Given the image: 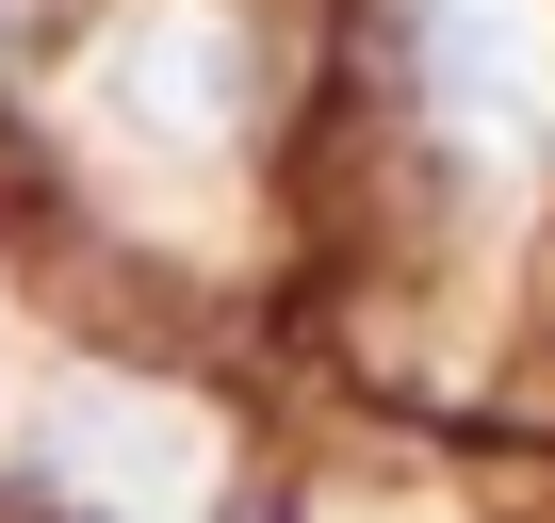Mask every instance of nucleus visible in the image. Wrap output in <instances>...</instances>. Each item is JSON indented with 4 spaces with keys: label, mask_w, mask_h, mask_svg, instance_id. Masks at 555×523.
<instances>
[{
    "label": "nucleus",
    "mask_w": 555,
    "mask_h": 523,
    "mask_svg": "<svg viewBox=\"0 0 555 523\" xmlns=\"http://www.w3.org/2000/svg\"><path fill=\"white\" fill-rule=\"evenodd\" d=\"M409 99L457 180L555 164V0H409Z\"/></svg>",
    "instance_id": "obj_1"
}]
</instances>
